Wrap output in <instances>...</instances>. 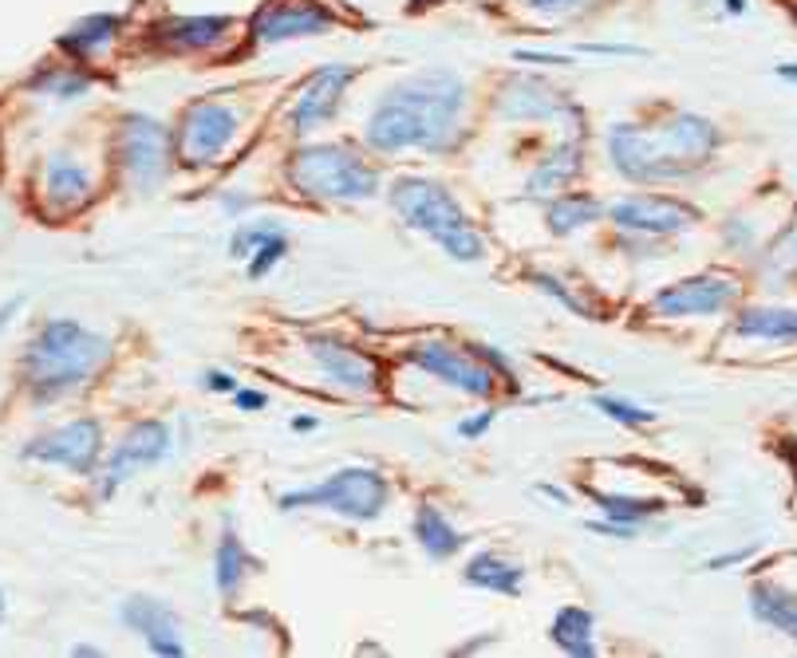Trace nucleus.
Masks as SVG:
<instances>
[{
    "mask_svg": "<svg viewBox=\"0 0 797 658\" xmlns=\"http://www.w3.org/2000/svg\"><path fill=\"white\" fill-rule=\"evenodd\" d=\"M470 107V88L454 68H423L387 88V95L367 114L364 142L375 154H451L462 142V119Z\"/></svg>",
    "mask_w": 797,
    "mask_h": 658,
    "instance_id": "f257e3e1",
    "label": "nucleus"
},
{
    "mask_svg": "<svg viewBox=\"0 0 797 658\" xmlns=\"http://www.w3.org/2000/svg\"><path fill=\"white\" fill-rule=\"evenodd\" d=\"M612 170L636 185L679 182L703 170L723 146V131L695 111H675L664 123H616L604 139Z\"/></svg>",
    "mask_w": 797,
    "mask_h": 658,
    "instance_id": "f03ea898",
    "label": "nucleus"
},
{
    "mask_svg": "<svg viewBox=\"0 0 797 658\" xmlns=\"http://www.w3.org/2000/svg\"><path fill=\"white\" fill-rule=\"evenodd\" d=\"M111 355H115V343L95 327L80 320H44L20 352L17 378L36 406H48L103 375Z\"/></svg>",
    "mask_w": 797,
    "mask_h": 658,
    "instance_id": "7ed1b4c3",
    "label": "nucleus"
},
{
    "mask_svg": "<svg viewBox=\"0 0 797 658\" xmlns=\"http://www.w3.org/2000/svg\"><path fill=\"white\" fill-rule=\"evenodd\" d=\"M387 205L395 210V217L403 221L411 233L431 237L451 261L474 264L486 256V237H482V229L470 221V213L462 210V202L443 182L418 178V174L395 178L387 190Z\"/></svg>",
    "mask_w": 797,
    "mask_h": 658,
    "instance_id": "20e7f679",
    "label": "nucleus"
},
{
    "mask_svg": "<svg viewBox=\"0 0 797 658\" xmlns=\"http://www.w3.org/2000/svg\"><path fill=\"white\" fill-rule=\"evenodd\" d=\"M289 185L309 202L360 205L380 193V166L344 142H309L289 159Z\"/></svg>",
    "mask_w": 797,
    "mask_h": 658,
    "instance_id": "39448f33",
    "label": "nucleus"
},
{
    "mask_svg": "<svg viewBox=\"0 0 797 658\" xmlns=\"http://www.w3.org/2000/svg\"><path fill=\"white\" fill-rule=\"evenodd\" d=\"M391 500V482L372 466H344L329 474L324 482L304 485V489H289L276 497V509L296 513V509H329L340 520L352 525H372L387 513Z\"/></svg>",
    "mask_w": 797,
    "mask_h": 658,
    "instance_id": "423d86ee",
    "label": "nucleus"
},
{
    "mask_svg": "<svg viewBox=\"0 0 797 658\" xmlns=\"http://www.w3.org/2000/svg\"><path fill=\"white\" fill-rule=\"evenodd\" d=\"M241 134H245V111L233 107L230 99H202V103L186 107L182 123L174 131L178 162L190 170L222 166L238 150Z\"/></svg>",
    "mask_w": 797,
    "mask_h": 658,
    "instance_id": "0eeeda50",
    "label": "nucleus"
},
{
    "mask_svg": "<svg viewBox=\"0 0 797 658\" xmlns=\"http://www.w3.org/2000/svg\"><path fill=\"white\" fill-rule=\"evenodd\" d=\"M115 162L123 178L139 193H154L170 178L178 162L174 131L147 111H131L119 119L115 131Z\"/></svg>",
    "mask_w": 797,
    "mask_h": 658,
    "instance_id": "6e6552de",
    "label": "nucleus"
},
{
    "mask_svg": "<svg viewBox=\"0 0 797 658\" xmlns=\"http://www.w3.org/2000/svg\"><path fill=\"white\" fill-rule=\"evenodd\" d=\"M174 454V431H170L167 418H139L131 422L119 442L107 449V457L99 462L95 477V497L99 500H111L127 482L142 474V469H154L162 466L167 457Z\"/></svg>",
    "mask_w": 797,
    "mask_h": 658,
    "instance_id": "1a4fd4ad",
    "label": "nucleus"
},
{
    "mask_svg": "<svg viewBox=\"0 0 797 658\" xmlns=\"http://www.w3.org/2000/svg\"><path fill=\"white\" fill-rule=\"evenodd\" d=\"M403 363L418 367L423 375H431L434 383L451 386L466 398H494L497 395V375L482 363V355L474 347H458L451 340H418L403 352Z\"/></svg>",
    "mask_w": 797,
    "mask_h": 658,
    "instance_id": "9d476101",
    "label": "nucleus"
},
{
    "mask_svg": "<svg viewBox=\"0 0 797 658\" xmlns=\"http://www.w3.org/2000/svg\"><path fill=\"white\" fill-rule=\"evenodd\" d=\"M309 363L316 371L320 386H329L344 398H372L380 395V363L367 352H360L355 343L340 340V335L316 332L309 335Z\"/></svg>",
    "mask_w": 797,
    "mask_h": 658,
    "instance_id": "9b49d317",
    "label": "nucleus"
},
{
    "mask_svg": "<svg viewBox=\"0 0 797 658\" xmlns=\"http://www.w3.org/2000/svg\"><path fill=\"white\" fill-rule=\"evenodd\" d=\"M20 457L24 462H40V466H60L75 477H91L99 469V462H103V422L83 414V418L52 426V431L28 438Z\"/></svg>",
    "mask_w": 797,
    "mask_h": 658,
    "instance_id": "f8f14e48",
    "label": "nucleus"
},
{
    "mask_svg": "<svg viewBox=\"0 0 797 658\" xmlns=\"http://www.w3.org/2000/svg\"><path fill=\"white\" fill-rule=\"evenodd\" d=\"M604 217L621 229L624 237L647 241L679 237V233L699 225V210L683 198H672V193H624L621 202L608 205Z\"/></svg>",
    "mask_w": 797,
    "mask_h": 658,
    "instance_id": "ddd939ff",
    "label": "nucleus"
},
{
    "mask_svg": "<svg viewBox=\"0 0 797 658\" xmlns=\"http://www.w3.org/2000/svg\"><path fill=\"white\" fill-rule=\"evenodd\" d=\"M743 288H738L735 276L723 273H699V276H683L675 284L652 292L647 300V312L659 320H699V316H723L738 304Z\"/></svg>",
    "mask_w": 797,
    "mask_h": 658,
    "instance_id": "4468645a",
    "label": "nucleus"
},
{
    "mask_svg": "<svg viewBox=\"0 0 797 658\" xmlns=\"http://www.w3.org/2000/svg\"><path fill=\"white\" fill-rule=\"evenodd\" d=\"M355 75H360V71H355L352 63H324V68L312 71L309 80H304V88L296 91V99L289 103V111H284L289 131H293L296 139H309L320 126H329L340 114V103H344Z\"/></svg>",
    "mask_w": 797,
    "mask_h": 658,
    "instance_id": "2eb2a0df",
    "label": "nucleus"
},
{
    "mask_svg": "<svg viewBox=\"0 0 797 658\" xmlns=\"http://www.w3.org/2000/svg\"><path fill=\"white\" fill-rule=\"evenodd\" d=\"M494 107L505 123H553V119H581L585 114L545 75H525V71L502 83Z\"/></svg>",
    "mask_w": 797,
    "mask_h": 658,
    "instance_id": "dca6fc26",
    "label": "nucleus"
},
{
    "mask_svg": "<svg viewBox=\"0 0 797 658\" xmlns=\"http://www.w3.org/2000/svg\"><path fill=\"white\" fill-rule=\"evenodd\" d=\"M336 28V12L320 0H276L253 17L249 36L253 44L273 48V44H289V40H304V36H324Z\"/></svg>",
    "mask_w": 797,
    "mask_h": 658,
    "instance_id": "f3484780",
    "label": "nucleus"
},
{
    "mask_svg": "<svg viewBox=\"0 0 797 658\" xmlns=\"http://www.w3.org/2000/svg\"><path fill=\"white\" fill-rule=\"evenodd\" d=\"M119 624L127 631H134L147 650L159 658H182L186 655V642H182V624H178V611L167 599L154 596H127L119 604Z\"/></svg>",
    "mask_w": 797,
    "mask_h": 658,
    "instance_id": "a211bd4d",
    "label": "nucleus"
},
{
    "mask_svg": "<svg viewBox=\"0 0 797 658\" xmlns=\"http://www.w3.org/2000/svg\"><path fill=\"white\" fill-rule=\"evenodd\" d=\"M91 198H95V178L80 159L52 154L40 166V205L48 217H71V213L88 210Z\"/></svg>",
    "mask_w": 797,
    "mask_h": 658,
    "instance_id": "6ab92c4d",
    "label": "nucleus"
},
{
    "mask_svg": "<svg viewBox=\"0 0 797 658\" xmlns=\"http://www.w3.org/2000/svg\"><path fill=\"white\" fill-rule=\"evenodd\" d=\"M581 170H585V139L573 134V139H561L557 146L529 170L522 193L529 202H549V198L568 190V182H573Z\"/></svg>",
    "mask_w": 797,
    "mask_h": 658,
    "instance_id": "aec40b11",
    "label": "nucleus"
},
{
    "mask_svg": "<svg viewBox=\"0 0 797 658\" xmlns=\"http://www.w3.org/2000/svg\"><path fill=\"white\" fill-rule=\"evenodd\" d=\"M230 28L233 17H170L162 24H154V44L182 55L213 52V48L225 44Z\"/></svg>",
    "mask_w": 797,
    "mask_h": 658,
    "instance_id": "412c9836",
    "label": "nucleus"
},
{
    "mask_svg": "<svg viewBox=\"0 0 797 658\" xmlns=\"http://www.w3.org/2000/svg\"><path fill=\"white\" fill-rule=\"evenodd\" d=\"M123 36V17L119 12H91V17L75 20L68 32L56 40L63 55H71L75 63H91L107 52Z\"/></svg>",
    "mask_w": 797,
    "mask_h": 658,
    "instance_id": "4be33fe9",
    "label": "nucleus"
},
{
    "mask_svg": "<svg viewBox=\"0 0 797 658\" xmlns=\"http://www.w3.org/2000/svg\"><path fill=\"white\" fill-rule=\"evenodd\" d=\"M462 579L470 588L478 591H494V596H522L525 588V568L517 560H510L505 553H494V548H482L466 560L462 568Z\"/></svg>",
    "mask_w": 797,
    "mask_h": 658,
    "instance_id": "5701e85b",
    "label": "nucleus"
},
{
    "mask_svg": "<svg viewBox=\"0 0 797 658\" xmlns=\"http://www.w3.org/2000/svg\"><path fill=\"white\" fill-rule=\"evenodd\" d=\"M735 335L758 343H778V347H797V307L778 304H754L735 316Z\"/></svg>",
    "mask_w": 797,
    "mask_h": 658,
    "instance_id": "b1692460",
    "label": "nucleus"
},
{
    "mask_svg": "<svg viewBox=\"0 0 797 658\" xmlns=\"http://www.w3.org/2000/svg\"><path fill=\"white\" fill-rule=\"evenodd\" d=\"M411 536H415V545L423 548L434 564L454 560V556L466 548V536L454 528V520L446 517L438 505H418L415 520H411Z\"/></svg>",
    "mask_w": 797,
    "mask_h": 658,
    "instance_id": "393cba45",
    "label": "nucleus"
},
{
    "mask_svg": "<svg viewBox=\"0 0 797 658\" xmlns=\"http://www.w3.org/2000/svg\"><path fill=\"white\" fill-rule=\"evenodd\" d=\"M604 213H608V205L601 198H593L585 190H565L557 198H549V205H545V225H549L553 237H573L581 229L596 225Z\"/></svg>",
    "mask_w": 797,
    "mask_h": 658,
    "instance_id": "a878e982",
    "label": "nucleus"
},
{
    "mask_svg": "<svg viewBox=\"0 0 797 658\" xmlns=\"http://www.w3.org/2000/svg\"><path fill=\"white\" fill-rule=\"evenodd\" d=\"M750 615L770 631L797 642V591L781 588L774 579H758L750 588Z\"/></svg>",
    "mask_w": 797,
    "mask_h": 658,
    "instance_id": "bb28decb",
    "label": "nucleus"
},
{
    "mask_svg": "<svg viewBox=\"0 0 797 658\" xmlns=\"http://www.w3.org/2000/svg\"><path fill=\"white\" fill-rule=\"evenodd\" d=\"M549 639L568 658H596V615L588 607H561L549 624Z\"/></svg>",
    "mask_w": 797,
    "mask_h": 658,
    "instance_id": "cd10ccee",
    "label": "nucleus"
},
{
    "mask_svg": "<svg viewBox=\"0 0 797 658\" xmlns=\"http://www.w3.org/2000/svg\"><path fill=\"white\" fill-rule=\"evenodd\" d=\"M249 553L241 545V536L233 533V517H225V533L218 536V548H213V588L222 599H238L241 588L249 579Z\"/></svg>",
    "mask_w": 797,
    "mask_h": 658,
    "instance_id": "c85d7f7f",
    "label": "nucleus"
},
{
    "mask_svg": "<svg viewBox=\"0 0 797 658\" xmlns=\"http://www.w3.org/2000/svg\"><path fill=\"white\" fill-rule=\"evenodd\" d=\"M32 95H44V99H60V103H75L83 99L91 88H95V75L83 68H71V63H44V68L28 75L24 83Z\"/></svg>",
    "mask_w": 797,
    "mask_h": 658,
    "instance_id": "c756f323",
    "label": "nucleus"
},
{
    "mask_svg": "<svg viewBox=\"0 0 797 658\" xmlns=\"http://www.w3.org/2000/svg\"><path fill=\"white\" fill-rule=\"evenodd\" d=\"M593 505L601 509V517L621 520V525H636V528H644L647 520L659 517V513L667 509L659 497H636V493H601V489H593Z\"/></svg>",
    "mask_w": 797,
    "mask_h": 658,
    "instance_id": "7c9ffc66",
    "label": "nucleus"
},
{
    "mask_svg": "<svg viewBox=\"0 0 797 658\" xmlns=\"http://www.w3.org/2000/svg\"><path fill=\"white\" fill-rule=\"evenodd\" d=\"M588 403H593V411H601L604 418H612L616 426H632V431H639V426H652V422L659 418L656 411L628 403V398H621V395H593Z\"/></svg>",
    "mask_w": 797,
    "mask_h": 658,
    "instance_id": "2f4dec72",
    "label": "nucleus"
},
{
    "mask_svg": "<svg viewBox=\"0 0 797 658\" xmlns=\"http://www.w3.org/2000/svg\"><path fill=\"white\" fill-rule=\"evenodd\" d=\"M284 253H289V237H284V229L276 225L273 233H269L265 241H261L253 253H249V261H245V276L249 281H265L269 273H273L276 264L284 261Z\"/></svg>",
    "mask_w": 797,
    "mask_h": 658,
    "instance_id": "473e14b6",
    "label": "nucleus"
},
{
    "mask_svg": "<svg viewBox=\"0 0 797 658\" xmlns=\"http://www.w3.org/2000/svg\"><path fill=\"white\" fill-rule=\"evenodd\" d=\"M529 284L541 292V296L557 300V304L565 307V312H573V316H581V320H593V316H596V307L588 304V300L576 296V288H568V284L561 281V276H553V273H533Z\"/></svg>",
    "mask_w": 797,
    "mask_h": 658,
    "instance_id": "72a5a7b5",
    "label": "nucleus"
},
{
    "mask_svg": "<svg viewBox=\"0 0 797 658\" xmlns=\"http://www.w3.org/2000/svg\"><path fill=\"white\" fill-rule=\"evenodd\" d=\"M470 347H474V352L482 355V363H486V367L494 371L497 383H505L510 391H514V395L522 391V375H517L514 360H510V355H505L502 347H494V343H470Z\"/></svg>",
    "mask_w": 797,
    "mask_h": 658,
    "instance_id": "f704fd0d",
    "label": "nucleus"
},
{
    "mask_svg": "<svg viewBox=\"0 0 797 658\" xmlns=\"http://www.w3.org/2000/svg\"><path fill=\"white\" fill-rule=\"evenodd\" d=\"M276 229V221H253V225H238L230 237V256L233 261H249V253L261 245V241L269 237Z\"/></svg>",
    "mask_w": 797,
    "mask_h": 658,
    "instance_id": "c9c22d12",
    "label": "nucleus"
},
{
    "mask_svg": "<svg viewBox=\"0 0 797 658\" xmlns=\"http://www.w3.org/2000/svg\"><path fill=\"white\" fill-rule=\"evenodd\" d=\"M494 422H497L494 406H486V411H478V414H466V418L458 422V438H466V442L486 438V434L494 431Z\"/></svg>",
    "mask_w": 797,
    "mask_h": 658,
    "instance_id": "e433bc0d",
    "label": "nucleus"
},
{
    "mask_svg": "<svg viewBox=\"0 0 797 658\" xmlns=\"http://www.w3.org/2000/svg\"><path fill=\"white\" fill-rule=\"evenodd\" d=\"M517 63H537V68H573V55L568 52H537V48H522L514 52Z\"/></svg>",
    "mask_w": 797,
    "mask_h": 658,
    "instance_id": "4c0bfd02",
    "label": "nucleus"
},
{
    "mask_svg": "<svg viewBox=\"0 0 797 658\" xmlns=\"http://www.w3.org/2000/svg\"><path fill=\"white\" fill-rule=\"evenodd\" d=\"M588 533H596V536H608V540H636V536H639V528H636V525H621V520H608V517H601V520H588Z\"/></svg>",
    "mask_w": 797,
    "mask_h": 658,
    "instance_id": "58836bf2",
    "label": "nucleus"
},
{
    "mask_svg": "<svg viewBox=\"0 0 797 658\" xmlns=\"http://www.w3.org/2000/svg\"><path fill=\"white\" fill-rule=\"evenodd\" d=\"M202 386L205 391H210V395H233V391H238V378L230 375V371H205L202 375Z\"/></svg>",
    "mask_w": 797,
    "mask_h": 658,
    "instance_id": "ea45409f",
    "label": "nucleus"
},
{
    "mask_svg": "<svg viewBox=\"0 0 797 658\" xmlns=\"http://www.w3.org/2000/svg\"><path fill=\"white\" fill-rule=\"evenodd\" d=\"M758 553V545H746V548H735V553H718L707 560V571H718V568H735V564L750 560V556Z\"/></svg>",
    "mask_w": 797,
    "mask_h": 658,
    "instance_id": "a19ab883",
    "label": "nucleus"
},
{
    "mask_svg": "<svg viewBox=\"0 0 797 658\" xmlns=\"http://www.w3.org/2000/svg\"><path fill=\"white\" fill-rule=\"evenodd\" d=\"M218 205H222V210L230 213V217H238V213H245L249 205H253V193H245V190H222Z\"/></svg>",
    "mask_w": 797,
    "mask_h": 658,
    "instance_id": "79ce46f5",
    "label": "nucleus"
},
{
    "mask_svg": "<svg viewBox=\"0 0 797 658\" xmlns=\"http://www.w3.org/2000/svg\"><path fill=\"white\" fill-rule=\"evenodd\" d=\"M233 403H238L241 411H265L269 395L265 391H253V386H238V391H233Z\"/></svg>",
    "mask_w": 797,
    "mask_h": 658,
    "instance_id": "37998d69",
    "label": "nucleus"
},
{
    "mask_svg": "<svg viewBox=\"0 0 797 658\" xmlns=\"http://www.w3.org/2000/svg\"><path fill=\"white\" fill-rule=\"evenodd\" d=\"M585 55H647L644 48H632V44H581Z\"/></svg>",
    "mask_w": 797,
    "mask_h": 658,
    "instance_id": "c03bdc74",
    "label": "nucleus"
},
{
    "mask_svg": "<svg viewBox=\"0 0 797 658\" xmlns=\"http://www.w3.org/2000/svg\"><path fill=\"white\" fill-rule=\"evenodd\" d=\"M533 12H568V9H576L581 0H525Z\"/></svg>",
    "mask_w": 797,
    "mask_h": 658,
    "instance_id": "a18cd8bd",
    "label": "nucleus"
},
{
    "mask_svg": "<svg viewBox=\"0 0 797 658\" xmlns=\"http://www.w3.org/2000/svg\"><path fill=\"white\" fill-rule=\"evenodd\" d=\"M20 307H24V300H20V296H12V300H9V304H4V307H0V332H4V327H9V324H12V316H17V312H20Z\"/></svg>",
    "mask_w": 797,
    "mask_h": 658,
    "instance_id": "49530a36",
    "label": "nucleus"
},
{
    "mask_svg": "<svg viewBox=\"0 0 797 658\" xmlns=\"http://www.w3.org/2000/svg\"><path fill=\"white\" fill-rule=\"evenodd\" d=\"M316 426H320L316 414H296V418H293V431H296V434H312Z\"/></svg>",
    "mask_w": 797,
    "mask_h": 658,
    "instance_id": "de8ad7c7",
    "label": "nucleus"
},
{
    "mask_svg": "<svg viewBox=\"0 0 797 658\" xmlns=\"http://www.w3.org/2000/svg\"><path fill=\"white\" fill-rule=\"evenodd\" d=\"M537 493H545V497L557 500V505H568V500H573V493H568V489H557V485H537Z\"/></svg>",
    "mask_w": 797,
    "mask_h": 658,
    "instance_id": "09e8293b",
    "label": "nucleus"
},
{
    "mask_svg": "<svg viewBox=\"0 0 797 658\" xmlns=\"http://www.w3.org/2000/svg\"><path fill=\"white\" fill-rule=\"evenodd\" d=\"M71 655H80V658H99V655H103V647H95V642H80V647L71 650Z\"/></svg>",
    "mask_w": 797,
    "mask_h": 658,
    "instance_id": "8fccbe9b",
    "label": "nucleus"
},
{
    "mask_svg": "<svg viewBox=\"0 0 797 658\" xmlns=\"http://www.w3.org/2000/svg\"><path fill=\"white\" fill-rule=\"evenodd\" d=\"M778 80H789V83H797V63H778Z\"/></svg>",
    "mask_w": 797,
    "mask_h": 658,
    "instance_id": "3c124183",
    "label": "nucleus"
},
{
    "mask_svg": "<svg viewBox=\"0 0 797 658\" xmlns=\"http://www.w3.org/2000/svg\"><path fill=\"white\" fill-rule=\"evenodd\" d=\"M723 9H727L730 17H743V12H746V0H723Z\"/></svg>",
    "mask_w": 797,
    "mask_h": 658,
    "instance_id": "603ef678",
    "label": "nucleus"
},
{
    "mask_svg": "<svg viewBox=\"0 0 797 658\" xmlns=\"http://www.w3.org/2000/svg\"><path fill=\"white\" fill-rule=\"evenodd\" d=\"M0 624H4V591H0Z\"/></svg>",
    "mask_w": 797,
    "mask_h": 658,
    "instance_id": "864d4df0",
    "label": "nucleus"
}]
</instances>
